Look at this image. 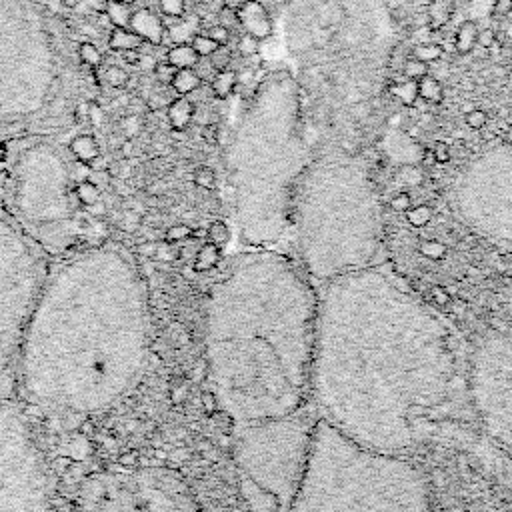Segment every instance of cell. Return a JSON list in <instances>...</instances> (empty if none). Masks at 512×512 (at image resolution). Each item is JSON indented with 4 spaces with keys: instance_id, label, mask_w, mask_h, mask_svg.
Wrapping results in <instances>:
<instances>
[{
    "instance_id": "1",
    "label": "cell",
    "mask_w": 512,
    "mask_h": 512,
    "mask_svg": "<svg viewBox=\"0 0 512 512\" xmlns=\"http://www.w3.org/2000/svg\"><path fill=\"white\" fill-rule=\"evenodd\" d=\"M310 404L350 440L402 456L470 408L466 360L440 316L370 266L318 288Z\"/></svg>"
},
{
    "instance_id": "2",
    "label": "cell",
    "mask_w": 512,
    "mask_h": 512,
    "mask_svg": "<svg viewBox=\"0 0 512 512\" xmlns=\"http://www.w3.org/2000/svg\"><path fill=\"white\" fill-rule=\"evenodd\" d=\"M150 350L142 274L118 246H94L46 274L22 334L16 368L44 408L94 414L140 378Z\"/></svg>"
},
{
    "instance_id": "3",
    "label": "cell",
    "mask_w": 512,
    "mask_h": 512,
    "mask_svg": "<svg viewBox=\"0 0 512 512\" xmlns=\"http://www.w3.org/2000/svg\"><path fill=\"white\" fill-rule=\"evenodd\" d=\"M318 288L270 248L240 252L206 304V368L224 414L244 426L310 404Z\"/></svg>"
},
{
    "instance_id": "4",
    "label": "cell",
    "mask_w": 512,
    "mask_h": 512,
    "mask_svg": "<svg viewBox=\"0 0 512 512\" xmlns=\"http://www.w3.org/2000/svg\"><path fill=\"white\" fill-rule=\"evenodd\" d=\"M84 92L78 46L44 0H0V142L72 132Z\"/></svg>"
},
{
    "instance_id": "5",
    "label": "cell",
    "mask_w": 512,
    "mask_h": 512,
    "mask_svg": "<svg viewBox=\"0 0 512 512\" xmlns=\"http://www.w3.org/2000/svg\"><path fill=\"white\" fill-rule=\"evenodd\" d=\"M290 234L296 264L316 288L374 266L382 212L366 170L350 158L310 166L296 196Z\"/></svg>"
},
{
    "instance_id": "6",
    "label": "cell",
    "mask_w": 512,
    "mask_h": 512,
    "mask_svg": "<svg viewBox=\"0 0 512 512\" xmlns=\"http://www.w3.org/2000/svg\"><path fill=\"white\" fill-rule=\"evenodd\" d=\"M290 512H430V498L412 462L366 448L320 418Z\"/></svg>"
},
{
    "instance_id": "7",
    "label": "cell",
    "mask_w": 512,
    "mask_h": 512,
    "mask_svg": "<svg viewBox=\"0 0 512 512\" xmlns=\"http://www.w3.org/2000/svg\"><path fill=\"white\" fill-rule=\"evenodd\" d=\"M298 120V118H296ZM296 120L280 136L258 132L246 116L228 148L234 220L248 248L274 250L292 230L298 190L310 168Z\"/></svg>"
},
{
    "instance_id": "8",
    "label": "cell",
    "mask_w": 512,
    "mask_h": 512,
    "mask_svg": "<svg viewBox=\"0 0 512 512\" xmlns=\"http://www.w3.org/2000/svg\"><path fill=\"white\" fill-rule=\"evenodd\" d=\"M318 420L314 406L306 404L288 416L236 426L232 458L252 512H290Z\"/></svg>"
},
{
    "instance_id": "9",
    "label": "cell",
    "mask_w": 512,
    "mask_h": 512,
    "mask_svg": "<svg viewBox=\"0 0 512 512\" xmlns=\"http://www.w3.org/2000/svg\"><path fill=\"white\" fill-rule=\"evenodd\" d=\"M60 136H24L4 142V182L14 218L30 230H58L76 214V178L88 164Z\"/></svg>"
},
{
    "instance_id": "10",
    "label": "cell",
    "mask_w": 512,
    "mask_h": 512,
    "mask_svg": "<svg viewBox=\"0 0 512 512\" xmlns=\"http://www.w3.org/2000/svg\"><path fill=\"white\" fill-rule=\"evenodd\" d=\"M46 280L38 246L0 210V378L16 366L24 328Z\"/></svg>"
},
{
    "instance_id": "11",
    "label": "cell",
    "mask_w": 512,
    "mask_h": 512,
    "mask_svg": "<svg viewBox=\"0 0 512 512\" xmlns=\"http://www.w3.org/2000/svg\"><path fill=\"white\" fill-rule=\"evenodd\" d=\"M452 204L472 232L512 246V146L502 142L474 158L454 184Z\"/></svg>"
},
{
    "instance_id": "12",
    "label": "cell",
    "mask_w": 512,
    "mask_h": 512,
    "mask_svg": "<svg viewBox=\"0 0 512 512\" xmlns=\"http://www.w3.org/2000/svg\"><path fill=\"white\" fill-rule=\"evenodd\" d=\"M0 512H54L46 462L24 414L0 398Z\"/></svg>"
},
{
    "instance_id": "13",
    "label": "cell",
    "mask_w": 512,
    "mask_h": 512,
    "mask_svg": "<svg viewBox=\"0 0 512 512\" xmlns=\"http://www.w3.org/2000/svg\"><path fill=\"white\" fill-rule=\"evenodd\" d=\"M472 416L512 456V326L486 336L466 360Z\"/></svg>"
},
{
    "instance_id": "14",
    "label": "cell",
    "mask_w": 512,
    "mask_h": 512,
    "mask_svg": "<svg viewBox=\"0 0 512 512\" xmlns=\"http://www.w3.org/2000/svg\"><path fill=\"white\" fill-rule=\"evenodd\" d=\"M236 16H238V24L244 28L246 34H250L258 40H266L272 36L274 24H272L268 10L264 8V4L260 0H246L236 10Z\"/></svg>"
},
{
    "instance_id": "15",
    "label": "cell",
    "mask_w": 512,
    "mask_h": 512,
    "mask_svg": "<svg viewBox=\"0 0 512 512\" xmlns=\"http://www.w3.org/2000/svg\"><path fill=\"white\" fill-rule=\"evenodd\" d=\"M128 28L132 32H136L148 44H160L162 36H164V22H162V18H158L154 12L144 10V8L132 12Z\"/></svg>"
},
{
    "instance_id": "16",
    "label": "cell",
    "mask_w": 512,
    "mask_h": 512,
    "mask_svg": "<svg viewBox=\"0 0 512 512\" xmlns=\"http://www.w3.org/2000/svg\"><path fill=\"white\" fill-rule=\"evenodd\" d=\"M166 114H168V122L174 130H184V128H188V124L194 118V104L186 96L174 98V100H170Z\"/></svg>"
},
{
    "instance_id": "17",
    "label": "cell",
    "mask_w": 512,
    "mask_h": 512,
    "mask_svg": "<svg viewBox=\"0 0 512 512\" xmlns=\"http://www.w3.org/2000/svg\"><path fill=\"white\" fill-rule=\"evenodd\" d=\"M458 0H430L428 4V26L430 30H440L446 26L454 14Z\"/></svg>"
},
{
    "instance_id": "18",
    "label": "cell",
    "mask_w": 512,
    "mask_h": 512,
    "mask_svg": "<svg viewBox=\"0 0 512 512\" xmlns=\"http://www.w3.org/2000/svg\"><path fill=\"white\" fill-rule=\"evenodd\" d=\"M200 56L196 54V50L192 48L190 42H182V44H174L168 54H166V62L172 64L176 70L180 68H194L198 64Z\"/></svg>"
},
{
    "instance_id": "19",
    "label": "cell",
    "mask_w": 512,
    "mask_h": 512,
    "mask_svg": "<svg viewBox=\"0 0 512 512\" xmlns=\"http://www.w3.org/2000/svg\"><path fill=\"white\" fill-rule=\"evenodd\" d=\"M478 24L468 18L464 20L458 28H456V36H454V48L458 54H468L474 50L476 46V38H478Z\"/></svg>"
},
{
    "instance_id": "20",
    "label": "cell",
    "mask_w": 512,
    "mask_h": 512,
    "mask_svg": "<svg viewBox=\"0 0 512 512\" xmlns=\"http://www.w3.org/2000/svg\"><path fill=\"white\" fill-rule=\"evenodd\" d=\"M170 86L176 94L186 96V94L196 92L202 86V78L194 68H180V70H176Z\"/></svg>"
},
{
    "instance_id": "21",
    "label": "cell",
    "mask_w": 512,
    "mask_h": 512,
    "mask_svg": "<svg viewBox=\"0 0 512 512\" xmlns=\"http://www.w3.org/2000/svg\"><path fill=\"white\" fill-rule=\"evenodd\" d=\"M72 154L82 160V162H92L98 156V144L96 138L92 134H76L70 142H68Z\"/></svg>"
},
{
    "instance_id": "22",
    "label": "cell",
    "mask_w": 512,
    "mask_h": 512,
    "mask_svg": "<svg viewBox=\"0 0 512 512\" xmlns=\"http://www.w3.org/2000/svg\"><path fill=\"white\" fill-rule=\"evenodd\" d=\"M416 84H418V98L420 100H424L428 104H440L442 102L444 86L436 76L426 74L420 80H416Z\"/></svg>"
},
{
    "instance_id": "23",
    "label": "cell",
    "mask_w": 512,
    "mask_h": 512,
    "mask_svg": "<svg viewBox=\"0 0 512 512\" xmlns=\"http://www.w3.org/2000/svg\"><path fill=\"white\" fill-rule=\"evenodd\" d=\"M236 82H238V74H236L234 70H230V68L218 70V72L214 74V78H212V84H210L212 94H214L216 98L224 100V98H228V96L234 92Z\"/></svg>"
},
{
    "instance_id": "24",
    "label": "cell",
    "mask_w": 512,
    "mask_h": 512,
    "mask_svg": "<svg viewBox=\"0 0 512 512\" xmlns=\"http://www.w3.org/2000/svg\"><path fill=\"white\" fill-rule=\"evenodd\" d=\"M144 44V40L132 32L130 28H114L110 34V48L114 50H138Z\"/></svg>"
},
{
    "instance_id": "25",
    "label": "cell",
    "mask_w": 512,
    "mask_h": 512,
    "mask_svg": "<svg viewBox=\"0 0 512 512\" xmlns=\"http://www.w3.org/2000/svg\"><path fill=\"white\" fill-rule=\"evenodd\" d=\"M390 94L396 96L400 100V104L404 106H414L418 100V84L416 80L404 78V80H396L390 84Z\"/></svg>"
},
{
    "instance_id": "26",
    "label": "cell",
    "mask_w": 512,
    "mask_h": 512,
    "mask_svg": "<svg viewBox=\"0 0 512 512\" xmlns=\"http://www.w3.org/2000/svg\"><path fill=\"white\" fill-rule=\"evenodd\" d=\"M106 16L110 18L114 28H128L130 18H132L130 4L120 2V0H108L106 2Z\"/></svg>"
},
{
    "instance_id": "27",
    "label": "cell",
    "mask_w": 512,
    "mask_h": 512,
    "mask_svg": "<svg viewBox=\"0 0 512 512\" xmlns=\"http://www.w3.org/2000/svg\"><path fill=\"white\" fill-rule=\"evenodd\" d=\"M412 56L426 62V64H432V62H438L442 58V46L436 44V42H420V44L414 46Z\"/></svg>"
},
{
    "instance_id": "28",
    "label": "cell",
    "mask_w": 512,
    "mask_h": 512,
    "mask_svg": "<svg viewBox=\"0 0 512 512\" xmlns=\"http://www.w3.org/2000/svg\"><path fill=\"white\" fill-rule=\"evenodd\" d=\"M78 56H80V62L88 68H98L102 64V54H100L98 46L92 42H80Z\"/></svg>"
},
{
    "instance_id": "29",
    "label": "cell",
    "mask_w": 512,
    "mask_h": 512,
    "mask_svg": "<svg viewBox=\"0 0 512 512\" xmlns=\"http://www.w3.org/2000/svg\"><path fill=\"white\" fill-rule=\"evenodd\" d=\"M402 74H404V78H410V80H420L422 76H426V74H430V64H426V62H422V60H418V58H408L406 62H404V66H402Z\"/></svg>"
},
{
    "instance_id": "30",
    "label": "cell",
    "mask_w": 512,
    "mask_h": 512,
    "mask_svg": "<svg viewBox=\"0 0 512 512\" xmlns=\"http://www.w3.org/2000/svg\"><path fill=\"white\" fill-rule=\"evenodd\" d=\"M190 44H192V48L196 50V54L200 56V58H208L212 52H216V48H218V44L210 38V36H206V34H196L192 40H190Z\"/></svg>"
},
{
    "instance_id": "31",
    "label": "cell",
    "mask_w": 512,
    "mask_h": 512,
    "mask_svg": "<svg viewBox=\"0 0 512 512\" xmlns=\"http://www.w3.org/2000/svg\"><path fill=\"white\" fill-rule=\"evenodd\" d=\"M128 72L122 68V66H110V68H106V72H104V80L112 86V88H122V86H126V82H128Z\"/></svg>"
},
{
    "instance_id": "32",
    "label": "cell",
    "mask_w": 512,
    "mask_h": 512,
    "mask_svg": "<svg viewBox=\"0 0 512 512\" xmlns=\"http://www.w3.org/2000/svg\"><path fill=\"white\" fill-rule=\"evenodd\" d=\"M258 50H260V40H258V38H254V36H250V34H246V32L238 38V52H240L242 56H246V58L256 56Z\"/></svg>"
},
{
    "instance_id": "33",
    "label": "cell",
    "mask_w": 512,
    "mask_h": 512,
    "mask_svg": "<svg viewBox=\"0 0 512 512\" xmlns=\"http://www.w3.org/2000/svg\"><path fill=\"white\" fill-rule=\"evenodd\" d=\"M464 122L472 130H482L486 126V122H488V114L482 108H470L464 114Z\"/></svg>"
},
{
    "instance_id": "34",
    "label": "cell",
    "mask_w": 512,
    "mask_h": 512,
    "mask_svg": "<svg viewBox=\"0 0 512 512\" xmlns=\"http://www.w3.org/2000/svg\"><path fill=\"white\" fill-rule=\"evenodd\" d=\"M160 10L164 16L168 18H180L184 16V8H186V0H158Z\"/></svg>"
},
{
    "instance_id": "35",
    "label": "cell",
    "mask_w": 512,
    "mask_h": 512,
    "mask_svg": "<svg viewBox=\"0 0 512 512\" xmlns=\"http://www.w3.org/2000/svg\"><path fill=\"white\" fill-rule=\"evenodd\" d=\"M120 128H122V132H124L128 138L136 136V134L140 132V128H142V118H140V114H128L126 118H122Z\"/></svg>"
},
{
    "instance_id": "36",
    "label": "cell",
    "mask_w": 512,
    "mask_h": 512,
    "mask_svg": "<svg viewBox=\"0 0 512 512\" xmlns=\"http://www.w3.org/2000/svg\"><path fill=\"white\" fill-rule=\"evenodd\" d=\"M76 196H78V200H82V202H92V200H96V196H98V190H96V186L94 184H90V182H80L78 186H76Z\"/></svg>"
},
{
    "instance_id": "37",
    "label": "cell",
    "mask_w": 512,
    "mask_h": 512,
    "mask_svg": "<svg viewBox=\"0 0 512 512\" xmlns=\"http://www.w3.org/2000/svg\"><path fill=\"white\" fill-rule=\"evenodd\" d=\"M206 36H210L218 46H224L228 42V38H230V30L224 28L222 24H214V26L208 28Z\"/></svg>"
},
{
    "instance_id": "38",
    "label": "cell",
    "mask_w": 512,
    "mask_h": 512,
    "mask_svg": "<svg viewBox=\"0 0 512 512\" xmlns=\"http://www.w3.org/2000/svg\"><path fill=\"white\" fill-rule=\"evenodd\" d=\"M210 58H212V60H210V64H212L214 68L224 70V68H226V64H228V60H230V54H228V50H226L224 46H218V48H216V52H212V54H210ZM218 70H216V72H218Z\"/></svg>"
},
{
    "instance_id": "39",
    "label": "cell",
    "mask_w": 512,
    "mask_h": 512,
    "mask_svg": "<svg viewBox=\"0 0 512 512\" xmlns=\"http://www.w3.org/2000/svg\"><path fill=\"white\" fill-rule=\"evenodd\" d=\"M156 76H158V80L162 82V84H170L172 82V78H174V74H176V68L172 66V64H168V62H158V66H156Z\"/></svg>"
},
{
    "instance_id": "40",
    "label": "cell",
    "mask_w": 512,
    "mask_h": 512,
    "mask_svg": "<svg viewBox=\"0 0 512 512\" xmlns=\"http://www.w3.org/2000/svg\"><path fill=\"white\" fill-rule=\"evenodd\" d=\"M104 118H106V114H104L102 106L96 104V102H90V106H88V120H90V124L94 128H100L104 124Z\"/></svg>"
},
{
    "instance_id": "41",
    "label": "cell",
    "mask_w": 512,
    "mask_h": 512,
    "mask_svg": "<svg viewBox=\"0 0 512 512\" xmlns=\"http://www.w3.org/2000/svg\"><path fill=\"white\" fill-rule=\"evenodd\" d=\"M218 18H220V24L224 26V28H234V26H238V16H236V10H232V8H226V6H222L220 8V12H218Z\"/></svg>"
},
{
    "instance_id": "42",
    "label": "cell",
    "mask_w": 512,
    "mask_h": 512,
    "mask_svg": "<svg viewBox=\"0 0 512 512\" xmlns=\"http://www.w3.org/2000/svg\"><path fill=\"white\" fill-rule=\"evenodd\" d=\"M476 44L480 48H492L496 44V32L492 28H482L478 30V38H476Z\"/></svg>"
},
{
    "instance_id": "43",
    "label": "cell",
    "mask_w": 512,
    "mask_h": 512,
    "mask_svg": "<svg viewBox=\"0 0 512 512\" xmlns=\"http://www.w3.org/2000/svg\"><path fill=\"white\" fill-rule=\"evenodd\" d=\"M510 10H512V0H492L490 14H492L494 18H502V16H506Z\"/></svg>"
},
{
    "instance_id": "44",
    "label": "cell",
    "mask_w": 512,
    "mask_h": 512,
    "mask_svg": "<svg viewBox=\"0 0 512 512\" xmlns=\"http://www.w3.org/2000/svg\"><path fill=\"white\" fill-rule=\"evenodd\" d=\"M432 154H434L436 162H442V164H444V162L450 160V148H448L446 142H436L434 148H432Z\"/></svg>"
},
{
    "instance_id": "45",
    "label": "cell",
    "mask_w": 512,
    "mask_h": 512,
    "mask_svg": "<svg viewBox=\"0 0 512 512\" xmlns=\"http://www.w3.org/2000/svg\"><path fill=\"white\" fill-rule=\"evenodd\" d=\"M196 182L202 186H212L214 184V172L210 168H200L196 172Z\"/></svg>"
},
{
    "instance_id": "46",
    "label": "cell",
    "mask_w": 512,
    "mask_h": 512,
    "mask_svg": "<svg viewBox=\"0 0 512 512\" xmlns=\"http://www.w3.org/2000/svg\"><path fill=\"white\" fill-rule=\"evenodd\" d=\"M138 62H140V68H142V70H146V72H154V70H156V66H158V62H156V58H154L152 54H144V56H140V58H138Z\"/></svg>"
},
{
    "instance_id": "47",
    "label": "cell",
    "mask_w": 512,
    "mask_h": 512,
    "mask_svg": "<svg viewBox=\"0 0 512 512\" xmlns=\"http://www.w3.org/2000/svg\"><path fill=\"white\" fill-rule=\"evenodd\" d=\"M352 110H354V116H356V118H366L368 112H370V106H368L366 102H362V104H356Z\"/></svg>"
},
{
    "instance_id": "48",
    "label": "cell",
    "mask_w": 512,
    "mask_h": 512,
    "mask_svg": "<svg viewBox=\"0 0 512 512\" xmlns=\"http://www.w3.org/2000/svg\"><path fill=\"white\" fill-rule=\"evenodd\" d=\"M246 0H222V6L226 8H232V10H238Z\"/></svg>"
},
{
    "instance_id": "49",
    "label": "cell",
    "mask_w": 512,
    "mask_h": 512,
    "mask_svg": "<svg viewBox=\"0 0 512 512\" xmlns=\"http://www.w3.org/2000/svg\"><path fill=\"white\" fill-rule=\"evenodd\" d=\"M4 160H6V150H4V142H0V178H4Z\"/></svg>"
},
{
    "instance_id": "50",
    "label": "cell",
    "mask_w": 512,
    "mask_h": 512,
    "mask_svg": "<svg viewBox=\"0 0 512 512\" xmlns=\"http://www.w3.org/2000/svg\"><path fill=\"white\" fill-rule=\"evenodd\" d=\"M124 58L128 60V62H138V52L136 50H124Z\"/></svg>"
},
{
    "instance_id": "51",
    "label": "cell",
    "mask_w": 512,
    "mask_h": 512,
    "mask_svg": "<svg viewBox=\"0 0 512 512\" xmlns=\"http://www.w3.org/2000/svg\"><path fill=\"white\" fill-rule=\"evenodd\" d=\"M434 162H436V158H434L432 150H426V152H424V164L430 166V164H434Z\"/></svg>"
},
{
    "instance_id": "52",
    "label": "cell",
    "mask_w": 512,
    "mask_h": 512,
    "mask_svg": "<svg viewBox=\"0 0 512 512\" xmlns=\"http://www.w3.org/2000/svg\"><path fill=\"white\" fill-rule=\"evenodd\" d=\"M408 204V196H398L396 200H394V206H398V208H404Z\"/></svg>"
},
{
    "instance_id": "53",
    "label": "cell",
    "mask_w": 512,
    "mask_h": 512,
    "mask_svg": "<svg viewBox=\"0 0 512 512\" xmlns=\"http://www.w3.org/2000/svg\"><path fill=\"white\" fill-rule=\"evenodd\" d=\"M122 154H124V156L132 154V142H130V140H126V142L122 144Z\"/></svg>"
},
{
    "instance_id": "54",
    "label": "cell",
    "mask_w": 512,
    "mask_h": 512,
    "mask_svg": "<svg viewBox=\"0 0 512 512\" xmlns=\"http://www.w3.org/2000/svg\"><path fill=\"white\" fill-rule=\"evenodd\" d=\"M506 144H510V146H512V128H508V130H506Z\"/></svg>"
},
{
    "instance_id": "55",
    "label": "cell",
    "mask_w": 512,
    "mask_h": 512,
    "mask_svg": "<svg viewBox=\"0 0 512 512\" xmlns=\"http://www.w3.org/2000/svg\"><path fill=\"white\" fill-rule=\"evenodd\" d=\"M506 36L512 40V22H508V24H506Z\"/></svg>"
},
{
    "instance_id": "56",
    "label": "cell",
    "mask_w": 512,
    "mask_h": 512,
    "mask_svg": "<svg viewBox=\"0 0 512 512\" xmlns=\"http://www.w3.org/2000/svg\"><path fill=\"white\" fill-rule=\"evenodd\" d=\"M120 2H126V4H132V2H136V0H120Z\"/></svg>"
},
{
    "instance_id": "57",
    "label": "cell",
    "mask_w": 512,
    "mask_h": 512,
    "mask_svg": "<svg viewBox=\"0 0 512 512\" xmlns=\"http://www.w3.org/2000/svg\"><path fill=\"white\" fill-rule=\"evenodd\" d=\"M276 2H284V0H276Z\"/></svg>"
}]
</instances>
